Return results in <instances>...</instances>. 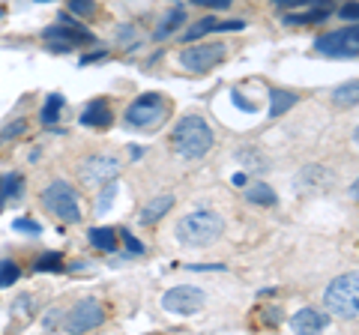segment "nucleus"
<instances>
[{
  "label": "nucleus",
  "instance_id": "nucleus-1",
  "mask_svg": "<svg viewBox=\"0 0 359 335\" xmlns=\"http://www.w3.org/2000/svg\"><path fill=\"white\" fill-rule=\"evenodd\" d=\"M171 144L183 159H204L212 150V144H216V135H212V126L204 117L186 114V117H180V123L174 126Z\"/></svg>",
  "mask_w": 359,
  "mask_h": 335
},
{
  "label": "nucleus",
  "instance_id": "nucleus-2",
  "mask_svg": "<svg viewBox=\"0 0 359 335\" xmlns=\"http://www.w3.org/2000/svg\"><path fill=\"white\" fill-rule=\"evenodd\" d=\"M224 231V219L216 210H192L177 221V240L189 245V249H207L212 245Z\"/></svg>",
  "mask_w": 359,
  "mask_h": 335
},
{
  "label": "nucleus",
  "instance_id": "nucleus-3",
  "mask_svg": "<svg viewBox=\"0 0 359 335\" xmlns=\"http://www.w3.org/2000/svg\"><path fill=\"white\" fill-rule=\"evenodd\" d=\"M323 306L335 317H356L359 315V273H344L332 278L323 290Z\"/></svg>",
  "mask_w": 359,
  "mask_h": 335
},
{
  "label": "nucleus",
  "instance_id": "nucleus-4",
  "mask_svg": "<svg viewBox=\"0 0 359 335\" xmlns=\"http://www.w3.org/2000/svg\"><path fill=\"white\" fill-rule=\"evenodd\" d=\"M42 204L45 210L57 219V221H66V225H75V221H81V207H78V195L69 183L63 180H54L45 186L42 192Z\"/></svg>",
  "mask_w": 359,
  "mask_h": 335
},
{
  "label": "nucleus",
  "instance_id": "nucleus-5",
  "mask_svg": "<svg viewBox=\"0 0 359 335\" xmlns=\"http://www.w3.org/2000/svg\"><path fill=\"white\" fill-rule=\"evenodd\" d=\"M168 111H171V105H168V99L162 93H144L126 108V123L135 129H150V126H159L168 117Z\"/></svg>",
  "mask_w": 359,
  "mask_h": 335
},
{
  "label": "nucleus",
  "instance_id": "nucleus-6",
  "mask_svg": "<svg viewBox=\"0 0 359 335\" xmlns=\"http://www.w3.org/2000/svg\"><path fill=\"white\" fill-rule=\"evenodd\" d=\"M45 42H51V48L54 51H69L75 46H93L96 36L90 30H84L78 21H72L69 15H60L57 18V25H51V27H45Z\"/></svg>",
  "mask_w": 359,
  "mask_h": 335
},
{
  "label": "nucleus",
  "instance_id": "nucleus-7",
  "mask_svg": "<svg viewBox=\"0 0 359 335\" xmlns=\"http://www.w3.org/2000/svg\"><path fill=\"white\" fill-rule=\"evenodd\" d=\"M228 57V46L222 42H201V46H189L180 51V66L189 72H210Z\"/></svg>",
  "mask_w": 359,
  "mask_h": 335
},
{
  "label": "nucleus",
  "instance_id": "nucleus-8",
  "mask_svg": "<svg viewBox=\"0 0 359 335\" xmlns=\"http://www.w3.org/2000/svg\"><path fill=\"white\" fill-rule=\"evenodd\" d=\"M117 174H120V162L108 153H93L78 165V180H81L84 186H90V189L111 183Z\"/></svg>",
  "mask_w": 359,
  "mask_h": 335
},
{
  "label": "nucleus",
  "instance_id": "nucleus-9",
  "mask_svg": "<svg viewBox=\"0 0 359 335\" xmlns=\"http://www.w3.org/2000/svg\"><path fill=\"white\" fill-rule=\"evenodd\" d=\"M204 306H207L204 290L192 287V285H177L162 296V308L171 311V315H186L189 317V315H198Z\"/></svg>",
  "mask_w": 359,
  "mask_h": 335
},
{
  "label": "nucleus",
  "instance_id": "nucleus-10",
  "mask_svg": "<svg viewBox=\"0 0 359 335\" xmlns=\"http://www.w3.org/2000/svg\"><path fill=\"white\" fill-rule=\"evenodd\" d=\"M314 46H318L320 54H330V57H351V54H359V21H353L351 27L323 33Z\"/></svg>",
  "mask_w": 359,
  "mask_h": 335
},
{
  "label": "nucleus",
  "instance_id": "nucleus-11",
  "mask_svg": "<svg viewBox=\"0 0 359 335\" xmlns=\"http://www.w3.org/2000/svg\"><path fill=\"white\" fill-rule=\"evenodd\" d=\"M102 323H105V306L90 296V299H81V303L66 315L63 329L66 332H90V329L102 327Z\"/></svg>",
  "mask_w": 359,
  "mask_h": 335
},
{
  "label": "nucleus",
  "instance_id": "nucleus-12",
  "mask_svg": "<svg viewBox=\"0 0 359 335\" xmlns=\"http://www.w3.org/2000/svg\"><path fill=\"white\" fill-rule=\"evenodd\" d=\"M330 327V311H320V308H299L294 317H290V329L302 332V335H314V332H323Z\"/></svg>",
  "mask_w": 359,
  "mask_h": 335
},
{
  "label": "nucleus",
  "instance_id": "nucleus-13",
  "mask_svg": "<svg viewBox=\"0 0 359 335\" xmlns=\"http://www.w3.org/2000/svg\"><path fill=\"white\" fill-rule=\"evenodd\" d=\"M224 30H245V21L243 18H201L198 25H192L186 33H183V42H195L201 36H207V33H224Z\"/></svg>",
  "mask_w": 359,
  "mask_h": 335
},
{
  "label": "nucleus",
  "instance_id": "nucleus-14",
  "mask_svg": "<svg viewBox=\"0 0 359 335\" xmlns=\"http://www.w3.org/2000/svg\"><path fill=\"white\" fill-rule=\"evenodd\" d=\"M111 105L105 102V99H93L84 111H81V126H90V129H105L111 126Z\"/></svg>",
  "mask_w": 359,
  "mask_h": 335
},
{
  "label": "nucleus",
  "instance_id": "nucleus-15",
  "mask_svg": "<svg viewBox=\"0 0 359 335\" xmlns=\"http://www.w3.org/2000/svg\"><path fill=\"white\" fill-rule=\"evenodd\" d=\"M174 207V198L171 195H159V198H153L147 207L141 210V225H156V221H159L168 210Z\"/></svg>",
  "mask_w": 359,
  "mask_h": 335
},
{
  "label": "nucleus",
  "instance_id": "nucleus-16",
  "mask_svg": "<svg viewBox=\"0 0 359 335\" xmlns=\"http://www.w3.org/2000/svg\"><path fill=\"white\" fill-rule=\"evenodd\" d=\"M87 240L99 252H114L117 249V231L114 228H90Z\"/></svg>",
  "mask_w": 359,
  "mask_h": 335
},
{
  "label": "nucleus",
  "instance_id": "nucleus-17",
  "mask_svg": "<svg viewBox=\"0 0 359 335\" xmlns=\"http://www.w3.org/2000/svg\"><path fill=\"white\" fill-rule=\"evenodd\" d=\"M332 102L339 108H353L359 105V78L356 81H347V84H339L332 90Z\"/></svg>",
  "mask_w": 359,
  "mask_h": 335
},
{
  "label": "nucleus",
  "instance_id": "nucleus-18",
  "mask_svg": "<svg viewBox=\"0 0 359 335\" xmlns=\"http://www.w3.org/2000/svg\"><path fill=\"white\" fill-rule=\"evenodd\" d=\"M269 96H273V105H269V117H285L290 108H294L299 102L297 93H287V90H269Z\"/></svg>",
  "mask_w": 359,
  "mask_h": 335
},
{
  "label": "nucleus",
  "instance_id": "nucleus-19",
  "mask_svg": "<svg viewBox=\"0 0 359 335\" xmlns=\"http://www.w3.org/2000/svg\"><path fill=\"white\" fill-rule=\"evenodd\" d=\"M245 200L249 204H257V207H276V192L269 186H264V183H255V186H249L245 189Z\"/></svg>",
  "mask_w": 359,
  "mask_h": 335
},
{
  "label": "nucleus",
  "instance_id": "nucleus-20",
  "mask_svg": "<svg viewBox=\"0 0 359 335\" xmlns=\"http://www.w3.org/2000/svg\"><path fill=\"white\" fill-rule=\"evenodd\" d=\"M330 15V4H320L318 9H311V13H297V15H285V25H318V21H327Z\"/></svg>",
  "mask_w": 359,
  "mask_h": 335
},
{
  "label": "nucleus",
  "instance_id": "nucleus-21",
  "mask_svg": "<svg viewBox=\"0 0 359 335\" xmlns=\"http://www.w3.org/2000/svg\"><path fill=\"white\" fill-rule=\"evenodd\" d=\"M21 195V177L18 174H4L0 177V204H6L9 198Z\"/></svg>",
  "mask_w": 359,
  "mask_h": 335
},
{
  "label": "nucleus",
  "instance_id": "nucleus-22",
  "mask_svg": "<svg viewBox=\"0 0 359 335\" xmlns=\"http://www.w3.org/2000/svg\"><path fill=\"white\" fill-rule=\"evenodd\" d=\"M183 21H186V13H183V9H171V13H168V18L162 21V27L159 30H156V39H165V36H171V33L180 27V25H183Z\"/></svg>",
  "mask_w": 359,
  "mask_h": 335
},
{
  "label": "nucleus",
  "instance_id": "nucleus-23",
  "mask_svg": "<svg viewBox=\"0 0 359 335\" xmlns=\"http://www.w3.org/2000/svg\"><path fill=\"white\" fill-rule=\"evenodd\" d=\"M33 270L36 273H60L63 270V258L57 252H45L39 261H33Z\"/></svg>",
  "mask_w": 359,
  "mask_h": 335
},
{
  "label": "nucleus",
  "instance_id": "nucleus-24",
  "mask_svg": "<svg viewBox=\"0 0 359 335\" xmlns=\"http://www.w3.org/2000/svg\"><path fill=\"white\" fill-rule=\"evenodd\" d=\"M60 108H63V96L60 93H51L48 96V102H45V108H42V123H57L60 120Z\"/></svg>",
  "mask_w": 359,
  "mask_h": 335
},
{
  "label": "nucleus",
  "instance_id": "nucleus-25",
  "mask_svg": "<svg viewBox=\"0 0 359 335\" xmlns=\"http://www.w3.org/2000/svg\"><path fill=\"white\" fill-rule=\"evenodd\" d=\"M18 264L15 261H0V287H9V285H15L18 282Z\"/></svg>",
  "mask_w": 359,
  "mask_h": 335
},
{
  "label": "nucleus",
  "instance_id": "nucleus-26",
  "mask_svg": "<svg viewBox=\"0 0 359 335\" xmlns=\"http://www.w3.org/2000/svg\"><path fill=\"white\" fill-rule=\"evenodd\" d=\"M69 9L81 18H93L96 15V0H69Z\"/></svg>",
  "mask_w": 359,
  "mask_h": 335
},
{
  "label": "nucleus",
  "instance_id": "nucleus-27",
  "mask_svg": "<svg viewBox=\"0 0 359 335\" xmlns=\"http://www.w3.org/2000/svg\"><path fill=\"white\" fill-rule=\"evenodd\" d=\"M339 13H341L344 21H359V4H356V0H347Z\"/></svg>",
  "mask_w": 359,
  "mask_h": 335
},
{
  "label": "nucleus",
  "instance_id": "nucleus-28",
  "mask_svg": "<svg viewBox=\"0 0 359 335\" xmlns=\"http://www.w3.org/2000/svg\"><path fill=\"white\" fill-rule=\"evenodd\" d=\"M13 228L15 231H30V233H39L42 228H39V221H30V219H18V221H13Z\"/></svg>",
  "mask_w": 359,
  "mask_h": 335
},
{
  "label": "nucleus",
  "instance_id": "nucleus-29",
  "mask_svg": "<svg viewBox=\"0 0 359 335\" xmlns=\"http://www.w3.org/2000/svg\"><path fill=\"white\" fill-rule=\"evenodd\" d=\"M192 4H198V6H207V9H228L233 0H192Z\"/></svg>",
  "mask_w": 359,
  "mask_h": 335
},
{
  "label": "nucleus",
  "instance_id": "nucleus-30",
  "mask_svg": "<svg viewBox=\"0 0 359 335\" xmlns=\"http://www.w3.org/2000/svg\"><path fill=\"white\" fill-rule=\"evenodd\" d=\"M309 4H327V0H276V6H309Z\"/></svg>",
  "mask_w": 359,
  "mask_h": 335
},
{
  "label": "nucleus",
  "instance_id": "nucleus-31",
  "mask_svg": "<svg viewBox=\"0 0 359 335\" xmlns=\"http://www.w3.org/2000/svg\"><path fill=\"white\" fill-rule=\"evenodd\" d=\"M120 237H123V240H126V245H129V252H135V254H141V252H144V245H141L138 240H135V237H132V233H120Z\"/></svg>",
  "mask_w": 359,
  "mask_h": 335
},
{
  "label": "nucleus",
  "instance_id": "nucleus-32",
  "mask_svg": "<svg viewBox=\"0 0 359 335\" xmlns=\"http://www.w3.org/2000/svg\"><path fill=\"white\" fill-rule=\"evenodd\" d=\"M21 132H25V123L18 120L15 126H6V129H4V141H6V138H13V135H21Z\"/></svg>",
  "mask_w": 359,
  "mask_h": 335
},
{
  "label": "nucleus",
  "instance_id": "nucleus-33",
  "mask_svg": "<svg viewBox=\"0 0 359 335\" xmlns=\"http://www.w3.org/2000/svg\"><path fill=\"white\" fill-rule=\"evenodd\" d=\"M111 198H114V186H108V192L99 198V210H105V204H111Z\"/></svg>",
  "mask_w": 359,
  "mask_h": 335
},
{
  "label": "nucleus",
  "instance_id": "nucleus-34",
  "mask_svg": "<svg viewBox=\"0 0 359 335\" xmlns=\"http://www.w3.org/2000/svg\"><path fill=\"white\" fill-rule=\"evenodd\" d=\"M347 195H351V200H356V204H359V177L351 183V189H347Z\"/></svg>",
  "mask_w": 359,
  "mask_h": 335
},
{
  "label": "nucleus",
  "instance_id": "nucleus-35",
  "mask_svg": "<svg viewBox=\"0 0 359 335\" xmlns=\"http://www.w3.org/2000/svg\"><path fill=\"white\" fill-rule=\"evenodd\" d=\"M233 186H245V174H233Z\"/></svg>",
  "mask_w": 359,
  "mask_h": 335
},
{
  "label": "nucleus",
  "instance_id": "nucleus-36",
  "mask_svg": "<svg viewBox=\"0 0 359 335\" xmlns=\"http://www.w3.org/2000/svg\"><path fill=\"white\" fill-rule=\"evenodd\" d=\"M353 144H356V147H359V126L353 129Z\"/></svg>",
  "mask_w": 359,
  "mask_h": 335
},
{
  "label": "nucleus",
  "instance_id": "nucleus-37",
  "mask_svg": "<svg viewBox=\"0 0 359 335\" xmlns=\"http://www.w3.org/2000/svg\"><path fill=\"white\" fill-rule=\"evenodd\" d=\"M39 4H48V0H39Z\"/></svg>",
  "mask_w": 359,
  "mask_h": 335
}]
</instances>
